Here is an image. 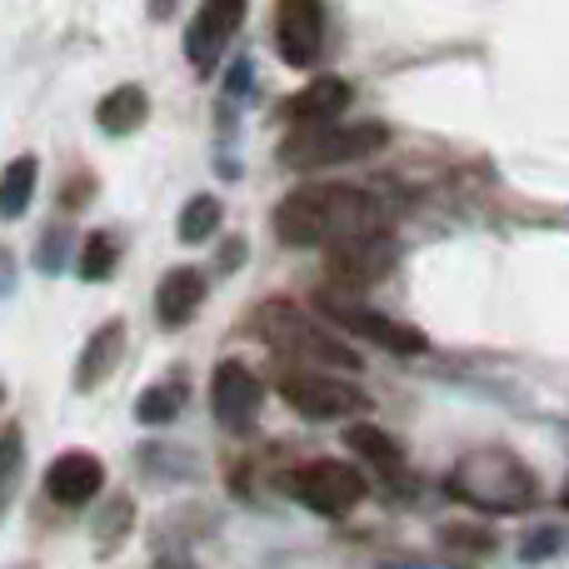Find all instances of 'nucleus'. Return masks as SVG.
I'll return each instance as SVG.
<instances>
[{
	"label": "nucleus",
	"mask_w": 569,
	"mask_h": 569,
	"mask_svg": "<svg viewBox=\"0 0 569 569\" xmlns=\"http://www.w3.org/2000/svg\"><path fill=\"white\" fill-rule=\"evenodd\" d=\"M375 226H380V200L355 186H305L276 206V236L295 250Z\"/></svg>",
	"instance_id": "f257e3e1"
},
{
	"label": "nucleus",
	"mask_w": 569,
	"mask_h": 569,
	"mask_svg": "<svg viewBox=\"0 0 569 569\" xmlns=\"http://www.w3.org/2000/svg\"><path fill=\"white\" fill-rule=\"evenodd\" d=\"M450 495L485 515H520L540 500V480L530 465H520L505 450H480L465 465H455L450 475Z\"/></svg>",
	"instance_id": "f03ea898"
},
{
	"label": "nucleus",
	"mask_w": 569,
	"mask_h": 569,
	"mask_svg": "<svg viewBox=\"0 0 569 569\" xmlns=\"http://www.w3.org/2000/svg\"><path fill=\"white\" fill-rule=\"evenodd\" d=\"M260 335H266L280 355H295V365L310 360V365H320V370H345V375H355L365 365L360 350H350L340 335L320 330V325L305 310H295L290 300H266V310H260Z\"/></svg>",
	"instance_id": "7ed1b4c3"
},
{
	"label": "nucleus",
	"mask_w": 569,
	"mask_h": 569,
	"mask_svg": "<svg viewBox=\"0 0 569 569\" xmlns=\"http://www.w3.org/2000/svg\"><path fill=\"white\" fill-rule=\"evenodd\" d=\"M390 140V130L365 120V126H300L290 140L280 146V160L295 170H325V166H345V160H365Z\"/></svg>",
	"instance_id": "20e7f679"
},
{
	"label": "nucleus",
	"mask_w": 569,
	"mask_h": 569,
	"mask_svg": "<svg viewBox=\"0 0 569 569\" xmlns=\"http://www.w3.org/2000/svg\"><path fill=\"white\" fill-rule=\"evenodd\" d=\"M280 490L315 515H350L370 495V480L345 460H305L280 475Z\"/></svg>",
	"instance_id": "39448f33"
},
{
	"label": "nucleus",
	"mask_w": 569,
	"mask_h": 569,
	"mask_svg": "<svg viewBox=\"0 0 569 569\" xmlns=\"http://www.w3.org/2000/svg\"><path fill=\"white\" fill-rule=\"evenodd\" d=\"M315 305H320L325 320H335L340 330L360 335V340L380 345V350H390V355H425V350H430V340H425L415 325L390 320V315H380V310H370V305L350 300L345 290H315Z\"/></svg>",
	"instance_id": "423d86ee"
},
{
	"label": "nucleus",
	"mask_w": 569,
	"mask_h": 569,
	"mask_svg": "<svg viewBox=\"0 0 569 569\" xmlns=\"http://www.w3.org/2000/svg\"><path fill=\"white\" fill-rule=\"evenodd\" d=\"M280 400L305 420H345V415L365 410V395L355 385H345L335 370H305V365L284 370Z\"/></svg>",
	"instance_id": "0eeeda50"
},
{
	"label": "nucleus",
	"mask_w": 569,
	"mask_h": 569,
	"mask_svg": "<svg viewBox=\"0 0 569 569\" xmlns=\"http://www.w3.org/2000/svg\"><path fill=\"white\" fill-rule=\"evenodd\" d=\"M325 260H330L335 284H350V290H365V284L385 280L400 260V246H395L385 230H355V236H335L325 240Z\"/></svg>",
	"instance_id": "6e6552de"
},
{
	"label": "nucleus",
	"mask_w": 569,
	"mask_h": 569,
	"mask_svg": "<svg viewBox=\"0 0 569 569\" xmlns=\"http://www.w3.org/2000/svg\"><path fill=\"white\" fill-rule=\"evenodd\" d=\"M276 46L284 66L310 70L325 50V10L320 0H280L276 10Z\"/></svg>",
	"instance_id": "1a4fd4ad"
},
{
	"label": "nucleus",
	"mask_w": 569,
	"mask_h": 569,
	"mask_svg": "<svg viewBox=\"0 0 569 569\" xmlns=\"http://www.w3.org/2000/svg\"><path fill=\"white\" fill-rule=\"evenodd\" d=\"M210 410H216V420L226 425V430H236V435L250 430V420H256V410H260V380L250 375V365H240V360L216 365Z\"/></svg>",
	"instance_id": "9d476101"
},
{
	"label": "nucleus",
	"mask_w": 569,
	"mask_h": 569,
	"mask_svg": "<svg viewBox=\"0 0 569 569\" xmlns=\"http://www.w3.org/2000/svg\"><path fill=\"white\" fill-rule=\"evenodd\" d=\"M100 485H106V465L90 450H66L46 465V495L56 505H66V510L90 505L100 495Z\"/></svg>",
	"instance_id": "9b49d317"
},
{
	"label": "nucleus",
	"mask_w": 569,
	"mask_h": 569,
	"mask_svg": "<svg viewBox=\"0 0 569 569\" xmlns=\"http://www.w3.org/2000/svg\"><path fill=\"white\" fill-rule=\"evenodd\" d=\"M246 20V0H206L196 16V26L186 30V50H190V66L210 70L220 60V50L230 46V36L240 30Z\"/></svg>",
	"instance_id": "f8f14e48"
},
{
	"label": "nucleus",
	"mask_w": 569,
	"mask_h": 569,
	"mask_svg": "<svg viewBox=\"0 0 569 569\" xmlns=\"http://www.w3.org/2000/svg\"><path fill=\"white\" fill-rule=\"evenodd\" d=\"M350 96H355L350 80L320 76L284 100V120H295V126H330V120H340V110L350 106Z\"/></svg>",
	"instance_id": "ddd939ff"
},
{
	"label": "nucleus",
	"mask_w": 569,
	"mask_h": 569,
	"mask_svg": "<svg viewBox=\"0 0 569 569\" xmlns=\"http://www.w3.org/2000/svg\"><path fill=\"white\" fill-rule=\"evenodd\" d=\"M200 305H206V276H200V270L176 266L166 280H160L156 315H160V325H166V330H176V325H190Z\"/></svg>",
	"instance_id": "4468645a"
},
{
	"label": "nucleus",
	"mask_w": 569,
	"mask_h": 569,
	"mask_svg": "<svg viewBox=\"0 0 569 569\" xmlns=\"http://www.w3.org/2000/svg\"><path fill=\"white\" fill-rule=\"evenodd\" d=\"M126 325L120 320H110V325H100L96 335H90V345H86V355H80V365H76V390H96L100 380H106L110 370H116V360H120V350H126Z\"/></svg>",
	"instance_id": "2eb2a0df"
},
{
	"label": "nucleus",
	"mask_w": 569,
	"mask_h": 569,
	"mask_svg": "<svg viewBox=\"0 0 569 569\" xmlns=\"http://www.w3.org/2000/svg\"><path fill=\"white\" fill-rule=\"evenodd\" d=\"M345 445H350L365 465H375L385 480H405V450L380 430V425H350V430H345Z\"/></svg>",
	"instance_id": "dca6fc26"
},
{
	"label": "nucleus",
	"mask_w": 569,
	"mask_h": 569,
	"mask_svg": "<svg viewBox=\"0 0 569 569\" xmlns=\"http://www.w3.org/2000/svg\"><path fill=\"white\" fill-rule=\"evenodd\" d=\"M146 116H150V100H146V90L140 86H116L96 106V126L106 130V136H130Z\"/></svg>",
	"instance_id": "f3484780"
},
{
	"label": "nucleus",
	"mask_w": 569,
	"mask_h": 569,
	"mask_svg": "<svg viewBox=\"0 0 569 569\" xmlns=\"http://www.w3.org/2000/svg\"><path fill=\"white\" fill-rule=\"evenodd\" d=\"M36 176H40L36 156H20V160H10V166L0 170V220L26 216L30 196H36Z\"/></svg>",
	"instance_id": "a211bd4d"
},
{
	"label": "nucleus",
	"mask_w": 569,
	"mask_h": 569,
	"mask_svg": "<svg viewBox=\"0 0 569 569\" xmlns=\"http://www.w3.org/2000/svg\"><path fill=\"white\" fill-rule=\"evenodd\" d=\"M220 216H226V210H220L216 196H196L186 210H180V240H186V246H206V240L216 236Z\"/></svg>",
	"instance_id": "6ab92c4d"
},
{
	"label": "nucleus",
	"mask_w": 569,
	"mask_h": 569,
	"mask_svg": "<svg viewBox=\"0 0 569 569\" xmlns=\"http://www.w3.org/2000/svg\"><path fill=\"white\" fill-rule=\"evenodd\" d=\"M180 405H186L180 385H150V390L136 400V420L140 425H170L180 415Z\"/></svg>",
	"instance_id": "aec40b11"
},
{
	"label": "nucleus",
	"mask_w": 569,
	"mask_h": 569,
	"mask_svg": "<svg viewBox=\"0 0 569 569\" xmlns=\"http://www.w3.org/2000/svg\"><path fill=\"white\" fill-rule=\"evenodd\" d=\"M116 260H120V246L110 236H90L86 250H80V280H110L116 276Z\"/></svg>",
	"instance_id": "412c9836"
},
{
	"label": "nucleus",
	"mask_w": 569,
	"mask_h": 569,
	"mask_svg": "<svg viewBox=\"0 0 569 569\" xmlns=\"http://www.w3.org/2000/svg\"><path fill=\"white\" fill-rule=\"evenodd\" d=\"M20 480V430L0 435V500L10 495V485Z\"/></svg>",
	"instance_id": "4be33fe9"
},
{
	"label": "nucleus",
	"mask_w": 569,
	"mask_h": 569,
	"mask_svg": "<svg viewBox=\"0 0 569 569\" xmlns=\"http://www.w3.org/2000/svg\"><path fill=\"white\" fill-rule=\"evenodd\" d=\"M66 246H70V230L56 226L46 240H40V270H50V276H56V270L66 266Z\"/></svg>",
	"instance_id": "5701e85b"
},
{
	"label": "nucleus",
	"mask_w": 569,
	"mask_h": 569,
	"mask_svg": "<svg viewBox=\"0 0 569 569\" xmlns=\"http://www.w3.org/2000/svg\"><path fill=\"white\" fill-rule=\"evenodd\" d=\"M555 545H560V530H545L540 540L530 535V545H525V560H545V555H555Z\"/></svg>",
	"instance_id": "b1692460"
},
{
	"label": "nucleus",
	"mask_w": 569,
	"mask_h": 569,
	"mask_svg": "<svg viewBox=\"0 0 569 569\" xmlns=\"http://www.w3.org/2000/svg\"><path fill=\"white\" fill-rule=\"evenodd\" d=\"M445 540H465V550H490V535H480V530H445Z\"/></svg>",
	"instance_id": "393cba45"
},
{
	"label": "nucleus",
	"mask_w": 569,
	"mask_h": 569,
	"mask_svg": "<svg viewBox=\"0 0 569 569\" xmlns=\"http://www.w3.org/2000/svg\"><path fill=\"white\" fill-rule=\"evenodd\" d=\"M90 196V180H70V190H66V206H80V200Z\"/></svg>",
	"instance_id": "a878e982"
},
{
	"label": "nucleus",
	"mask_w": 569,
	"mask_h": 569,
	"mask_svg": "<svg viewBox=\"0 0 569 569\" xmlns=\"http://www.w3.org/2000/svg\"><path fill=\"white\" fill-rule=\"evenodd\" d=\"M240 256H246V246H240V240H230V246H226V266H220V270H236Z\"/></svg>",
	"instance_id": "bb28decb"
},
{
	"label": "nucleus",
	"mask_w": 569,
	"mask_h": 569,
	"mask_svg": "<svg viewBox=\"0 0 569 569\" xmlns=\"http://www.w3.org/2000/svg\"><path fill=\"white\" fill-rule=\"evenodd\" d=\"M170 10H176V0H150V16L156 20H170Z\"/></svg>",
	"instance_id": "cd10ccee"
}]
</instances>
